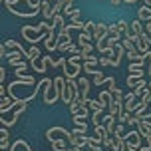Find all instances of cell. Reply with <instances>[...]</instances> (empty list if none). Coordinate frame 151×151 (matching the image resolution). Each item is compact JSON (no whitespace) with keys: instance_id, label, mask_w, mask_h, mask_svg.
<instances>
[{"instance_id":"cell-1","label":"cell","mask_w":151,"mask_h":151,"mask_svg":"<svg viewBox=\"0 0 151 151\" xmlns=\"http://www.w3.org/2000/svg\"><path fill=\"white\" fill-rule=\"evenodd\" d=\"M4 6L16 16H22V18H32L38 12H42V4L40 2H30V0H0Z\"/></svg>"},{"instance_id":"cell-2","label":"cell","mask_w":151,"mask_h":151,"mask_svg":"<svg viewBox=\"0 0 151 151\" xmlns=\"http://www.w3.org/2000/svg\"><path fill=\"white\" fill-rule=\"evenodd\" d=\"M40 83H42V90H44V104H48V106L56 104V101L60 99V93H58L56 86H54V80H50V78H44Z\"/></svg>"},{"instance_id":"cell-3","label":"cell","mask_w":151,"mask_h":151,"mask_svg":"<svg viewBox=\"0 0 151 151\" xmlns=\"http://www.w3.org/2000/svg\"><path fill=\"white\" fill-rule=\"evenodd\" d=\"M22 38H24V40H28L32 46H36L40 40H46L48 34H42L38 26H22Z\"/></svg>"},{"instance_id":"cell-4","label":"cell","mask_w":151,"mask_h":151,"mask_svg":"<svg viewBox=\"0 0 151 151\" xmlns=\"http://www.w3.org/2000/svg\"><path fill=\"white\" fill-rule=\"evenodd\" d=\"M123 139H125V145H127L129 151H135L141 147V133L137 131V129H131V131H127L125 135H123Z\"/></svg>"},{"instance_id":"cell-5","label":"cell","mask_w":151,"mask_h":151,"mask_svg":"<svg viewBox=\"0 0 151 151\" xmlns=\"http://www.w3.org/2000/svg\"><path fill=\"white\" fill-rule=\"evenodd\" d=\"M70 131H66L64 127H52L46 131V139L48 141H54V139H68Z\"/></svg>"},{"instance_id":"cell-6","label":"cell","mask_w":151,"mask_h":151,"mask_svg":"<svg viewBox=\"0 0 151 151\" xmlns=\"http://www.w3.org/2000/svg\"><path fill=\"white\" fill-rule=\"evenodd\" d=\"M62 70H64L66 80H76L78 74H80V70H83V66H82V64H66Z\"/></svg>"},{"instance_id":"cell-7","label":"cell","mask_w":151,"mask_h":151,"mask_svg":"<svg viewBox=\"0 0 151 151\" xmlns=\"http://www.w3.org/2000/svg\"><path fill=\"white\" fill-rule=\"evenodd\" d=\"M143 64L145 62H129V76H135V78H143Z\"/></svg>"},{"instance_id":"cell-8","label":"cell","mask_w":151,"mask_h":151,"mask_svg":"<svg viewBox=\"0 0 151 151\" xmlns=\"http://www.w3.org/2000/svg\"><path fill=\"white\" fill-rule=\"evenodd\" d=\"M68 141L72 143V147H86V145H88V137L76 135L74 131H70V137H68Z\"/></svg>"},{"instance_id":"cell-9","label":"cell","mask_w":151,"mask_h":151,"mask_svg":"<svg viewBox=\"0 0 151 151\" xmlns=\"http://www.w3.org/2000/svg\"><path fill=\"white\" fill-rule=\"evenodd\" d=\"M107 28L109 26H106L104 22H96V32H93V40H101V38H107Z\"/></svg>"},{"instance_id":"cell-10","label":"cell","mask_w":151,"mask_h":151,"mask_svg":"<svg viewBox=\"0 0 151 151\" xmlns=\"http://www.w3.org/2000/svg\"><path fill=\"white\" fill-rule=\"evenodd\" d=\"M78 83H80L82 99H90V98H88V93H90V88L93 86V83H90V80H88V78H80V80H78Z\"/></svg>"},{"instance_id":"cell-11","label":"cell","mask_w":151,"mask_h":151,"mask_svg":"<svg viewBox=\"0 0 151 151\" xmlns=\"http://www.w3.org/2000/svg\"><path fill=\"white\" fill-rule=\"evenodd\" d=\"M14 106H16V99H12L10 96H4V98H2V104H0V111L6 113V111H10Z\"/></svg>"},{"instance_id":"cell-12","label":"cell","mask_w":151,"mask_h":151,"mask_svg":"<svg viewBox=\"0 0 151 151\" xmlns=\"http://www.w3.org/2000/svg\"><path fill=\"white\" fill-rule=\"evenodd\" d=\"M137 131L141 133V137H145V139H147V137L151 135V125L145 119H139V123H137Z\"/></svg>"},{"instance_id":"cell-13","label":"cell","mask_w":151,"mask_h":151,"mask_svg":"<svg viewBox=\"0 0 151 151\" xmlns=\"http://www.w3.org/2000/svg\"><path fill=\"white\" fill-rule=\"evenodd\" d=\"M98 99L101 101V106L106 107V106H109V104L113 101V93L109 90H101V91H99V98Z\"/></svg>"},{"instance_id":"cell-14","label":"cell","mask_w":151,"mask_h":151,"mask_svg":"<svg viewBox=\"0 0 151 151\" xmlns=\"http://www.w3.org/2000/svg\"><path fill=\"white\" fill-rule=\"evenodd\" d=\"M54 147V151H68V139H54V141H50Z\"/></svg>"},{"instance_id":"cell-15","label":"cell","mask_w":151,"mask_h":151,"mask_svg":"<svg viewBox=\"0 0 151 151\" xmlns=\"http://www.w3.org/2000/svg\"><path fill=\"white\" fill-rule=\"evenodd\" d=\"M115 121H117L115 115H106V129H107V133H109V135L115 133Z\"/></svg>"},{"instance_id":"cell-16","label":"cell","mask_w":151,"mask_h":151,"mask_svg":"<svg viewBox=\"0 0 151 151\" xmlns=\"http://www.w3.org/2000/svg\"><path fill=\"white\" fill-rule=\"evenodd\" d=\"M129 30L133 32L137 38L141 36V34H145V30H143V26H141V20H133V22L129 24Z\"/></svg>"},{"instance_id":"cell-17","label":"cell","mask_w":151,"mask_h":151,"mask_svg":"<svg viewBox=\"0 0 151 151\" xmlns=\"http://www.w3.org/2000/svg\"><path fill=\"white\" fill-rule=\"evenodd\" d=\"M115 26H117V30H119L121 38H125L129 34V22H127V20H117V22H115Z\"/></svg>"},{"instance_id":"cell-18","label":"cell","mask_w":151,"mask_h":151,"mask_svg":"<svg viewBox=\"0 0 151 151\" xmlns=\"http://www.w3.org/2000/svg\"><path fill=\"white\" fill-rule=\"evenodd\" d=\"M151 18V10L147 6H139V10H137V20H141V22H147V20H149Z\"/></svg>"},{"instance_id":"cell-19","label":"cell","mask_w":151,"mask_h":151,"mask_svg":"<svg viewBox=\"0 0 151 151\" xmlns=\"http://www.w3.org/2000/svg\"><path fill=\"white\" fill-rule=\"evenodd\" d=\"M30 64H32V70H36L38 74H44L46 70H48V66L44 64V60H42V58H38V60L30 62Z\"/></svg>"},{"instance_id":"cell-20","label":"cell","mask_w":151,"mask_h":151,"mask_svg":"<svg viewBox=\"0 0 151 151\" xmlns=\"http://www.w3.org/2000/svg\"><path fill=\"white\" fill-rule=\"evenodd\" d=\"M40 56H42L40 48H38V46H32L30 50H28V56H26V60H28V62H34V60H38Z\"/></svg>"},{"instance_id":"cell-21","label":"cell","mask_w":151,"mask_h":151,"mask_svg":"<svg viewBox=\"0 0 151 151\" xmlns=\"http://www.w3.org/2000/svg\"><path fill=\"white\" fill-rule=\"evenodd\" d=\"M10 151H32V149H30V145L26 143L24 139H18V141L12 145V149H10Z\"/></svg>"},{"instance_id":"cell-22","label":"cell","mask_w":151,"mask_h":151,"mask_svg":"<svg viewBox=\"0 0 151 151\" xmlns=\"http://www.w3.org/2000/svg\"><path fill=\"white\" fill-rule=\"evenodd\" d=\"M90 40H93V36H91V34H88V32H80V36H78V46L82 48V46L90 44Z\"/></svg>"},{"instance_id":"cell-23","label":"cell","mask_w":151,"mask_h":151,"mask_svg":"<svg viewBox=\"0 0 151 151\" xmlns=\"http://www.w3.org/2000/svg\"><path fill=\"white\" fill-rule=\"evenodd\" d=\"M88 106H90V109L93 113H101V111H104V106H101V101H99V99H90V101H88Z\"/></svg>"},{"instance_id":"cell-24","label":"cell","mask_w":151,"mask_h":151,"mask_svg":"<svg viewBox=\"0 0 151 151\" xmlns=\"http://www.w3.org/2000/svg\"><path fill=\"white\" fill-rule=\"evenodd\" d=\"M6 48H12V50H18V52H22L24 56H28V50H24L22 46L18 44L16 40H6Z\"/></svg>"},{"instance_id":"cell-25","label":"cell","mask_w":151,"mask_h":151,"mask_svg":"<svg viewBox=\"0 0 151 151\" xmlns=\"http://www.w3.org/2000/svg\"><path fill=\"white\" fill-rule=\"evenodd\" d=\"M76 127H88V115H74L72 117Z\"/></svg>"},{"instance_id":"cell-26","label":"cell","mask_w":151,"mask_h":151,"mask_svg":"<svg viewBox=\"0 0 151 151\" xmlns=\"http://www.w3.org/2000/svg\"><path fill=\"white\" fill-rule=\"evenodd\" d=\"M93 133H96V137H99V139H106V137H109V133H107L106 125H96Z\"/></svg>"},{"instance_id":"cell-27","label":"cell","mask_w":151,"mask_h":151,"mask_svg":"<svg viewBox=\"0 0 151 151\" xmlns=\"http://www.w3.org/2000/svg\"><path fill=\"white\" fill-rule=\"evenodd\" d=\"M106 82V78H104V72H101V70H98V72H96V74H93V86H101V83Z\"/></svg>"},{"instance_id":"cell-28","label":"cell","mask_w":151,"mask_h":151,"mask_svg":"<svg viewBox=\"0 0 151 151\" xmlns=\"http://www.w3.org/2000/svg\"><path fill=\"white\" fill-rule=\"evenodd\" d=\"M91 121H93V125H106V115L93 113V115H91Z\"/></svg>"},{"instance_id":"cell-29","label":"cell","mask_w":151,"mask_h":151,"mask_svg":"<svg viewBox=\"0 0 151 151\" xmlns=\"http://www.w3.org/2000/svg\"><path fill=\"white\" fill-rule=\"evenodd\" d=\"M121 46L125 48V52H131V50H135V48H137L135 42H133V40H127V38H123V40H121Z\"/></svg>"},{"instance_id":"cell-30","label":"cell","mask_w":151,"mask_h":151,"mask_svg":"<svg viewBox=\"0 0 151 151\" xmlns=\"http://www.w3.org/2000/svg\"><path fill=\"white\" fill-rule=\"evenodd\" d=\"M141 80H143V78H135V76H129V78H127V82H125V83H127L129 88H131V91H133V90L137 88V83L141 82Z\"/></svg>"},{"instance_id":"cell-31","label":"cell","mask_w":151,"mask_h":151,"mask_svg":"<svg viewBox=\"0 0 151 151\" xmlns=\"http://www.w3.org/2000/svg\"><path fill=\"white\" fill-rule=\"evenodd\" d=\"M8 64H10L12 68H20V66H24L26 62H24V56H18V58H12V60H8Z\"/></svg>"},{"instance_id":"cell-32","label":"cell","mask_w":151,"mask_h":151,"mask_svg":"<svg viewBox=\"0 0 151 151\" xmlns=\"http://www.w3.org/2000/svg\"><path fill=\"white\" fill-rule=\"evenodd\" d=\"M131 115H133V113H129V111H123L119 115V117H117V123H125V121L129 119V117H131Z\"/></svg>"},{"instance_id":"cell-33","label":"cell","mask_w":151,"mask_h":151,"mask_svg":"<svg viewBox=\"0 0 151 151\" xmlns=\"http://www.w3.org/2000/svg\"><path fill=\"white\" fill-rule=\"evenodd\" d=\"M80 50H82V56H88V54L93 52V46H91V44H86V46H82Z\"/></svg>"},{"instance_id":"cell-34","label":"cell","mask_w":151,"mask_h":151,"mask_svg":"<svg viewBox=\"0 0 151 151\" xmlns=\"http://www.w3.org/2000/svg\"><path fill=\"white\" fill-rule=\"evenodd\" d=\"M74 133H76V135H82V137H88V135H86V133H88V127H76Z\"/></svg>"},{"instance_id":"cell-35","label":"cell","mask_w":151,"mask_h":151,"mask_svg":"<svg viewBox=\"0 0 151 151\" xmlns=\"http://www.w3.org/2000/svg\"><path fill=\"white\" fill-rule=\"evenodd\" d=\"M99 64H101V66H111V60H109V56H101V58H99Z\"/></svg>"},{"instance_id":"cell-36","label":"cell","mask_w":151,"mask_h":151,"mask_svg":"<svg viewBox=\"0 0 151 151\" xmlns=\"http://www.w3.org/2000/svg\"><path fill=\"white\" fill-rule=\"evenodd\" d=\"M113 135H125L123 133V123H117V127H115V133Z\"/></svg>"},{"instance_id":"cell-37","label":"cell","mask_w":151,"mask_h":151,"mask_svg":"<svg viewBox=\"0 0 151 151\" xmlns=\"http://www.w3.org/2000/svg\"><path fill=\"white\" fill-rule=\"evenodd\" d=\"M4 80H6V68H0V83L4 86Z\"/></svg>"},{"instance_id":"cell-38","label":"cell","mask_w":151,"mask_h":151,"mask_svg":"<svg viewBox=\"0 0 151 151\" xmlns=\"http://www.w3.org/2000/svg\"><path fill=\"white\" fill-rule=\"evenodd\" d=\"M113 83H115V80H113V78H106L104 86H107V88H109V86H113Z\"/></svg>"},{"instance_id":"cell-39","label":"cell","mask_w":151,"mask_h":151,"mask_svg":"<svg viewBox=\"0 0 151 151\" xmlns=\"http://www.w3.org/2000/svg\"><path fill=\"white\" fill-rule=\"evenodd\" d=\"M121 4H125V0H111V6H121Z\"/></svg>"},{"instance_id":"cell-40","label":"cell","mask_w":151,"mask_h":151,"mask_svg":"<svg viewBox=\"0 0 151 151\" xmlns=\"http://www.w3.org/2000/svg\"><path fill=\"white\" fill-rule=\"evenodd\" d=\"M137 151H151V145H149V143H147V145H141Z\"/></svg>"},{"instance_id":"cell-41","label":"cell","mask_w":151,"mask_h":151,"mask_svg":"<svg viewBox=\"0 0 151 151\" xmlns=\"http://www.w3.org/2000/svg\"><path fill=\"white\" fill-rule=\"evenodd\" d=\"M0 96H2V98L6 96V86H0Z\"/></svg>"},{"instance_id":"cell-42","label":"cell","mask_w":151,"mask_h":151,"mask_svg":"<svg viewBox=\"0 0 151 151\" xmlns=\"http://www.w3.org/2000/svg\"><path fill=\"white\" fill-rule=\"evenodd\" d=\"M143 119H145V121H147V123H149V125H151V113H147V115H145Z\"/></svg>"},{"instance_id":"cell-43","label":"cell","mask_w":151,"mask_h":151,"mask_svg":"<svg viewBox=\"0 0 151 151\" xmlns=\"http://www.w3.org/2000/svg\"><path fill=\"white\" fill-rule=\"evenodd\" d=\"M143 2H145V6H147V8L151 10V0H143Z\"/></svg>"},{"instance_id":"cell-44","label":"cell","mask_w":151,"mask_h":151,"mask_svg":"<svg viewBox=\"0 0 151 151\" xmlns=\"http://www.w3.org/2000/svg\"><path fill=\"white\" fill-rule=\"evenodd\" d=\"M135 2H139V0H125V4H135Z\"/></svg>"},{"instance_id":"cell-45","label":"cell","mask_w":151,"mask_h":151,"mask_svg":"<svg viewBox=\"0 0 151 151\" xmlns=\"http://www.w3.org/2000/svg\"><path fill=\"white\" fill-rule=\"evenodd\" d=\"M82 147H72V149H68V151H80Z\"/></svg>"},{"instance_id":"cell-46","label":"cell","mask_w":151,"mask_h":151,"mask_svg":"<svg viewBox=\"0 0 151 151\" xmlns=\"http://www.w3.org/2000/svg\"><path fill=\"white\" fill-rule=\"evenodd\" d=\"M91 151H106V149H101V147H93Z\"/></svg>"},{"instance_id":"cell-47","label":"cell","mask_w":151,"mask_h":151,"mask_svg":"<svg viewBox=\"0 0 151 151\" xmlns=\"http://www.w3.org/2000/svg\"><path fill=\"white\" fill-rule=\"evenodd\" d=\"M147 143H149V145H151V135H149V137H147Z\"/></svg>"},{"instance_id":"cell-48","label":"cell","mask_w":151,"mask_h":151,"mask_svg":"<svg viewBox=\"0 0 151 151\" xmlns=\"http://www.w3.org/2000/svg\"><path fill=\"white\" fill-rule=\"evenodd\" d=\"M149 78H151V72H149ZM149 90H151V82H149Z\"/></svg>"},{"instance_id":"cell-49","label":"cell","mask_w":151,"mask_h":151,"mask_svg":"<svg viewBox=\"0 0 151 151\" xmlns=\"http://www.w3.org/2000/svg\"><path fill=\"white\" fill-rule=\"evenodd\" d=\"M106 151H111V149H106Z\"/></svg>"},{"instance_id":"cell-50","label":"cell","mask_w":151,"mask_h":151,"mask_svg":"<svg viewBox=\"0 0 151 151\" xmlns=\"http://www.w3.org/2000/svg\"><path fill=\"white\" fill-rule=\"evenodd\" d=\"M149 104H151V99H149Z\"/></svg>"},{"instance_id":"cell-51","label":"cell","mask_w":151,"mask_h":151,"mask_svg":"<svg viewBox=\"0 0 151 151\" xmlns=\"http://www.w3.org/2000/svg\"><path fill=\"white\" fill-rule=\"evenodd\" d=\"M50 2H52V0H50Z\"/></svg>"},{"instance_id":"cell-52","label":"cell","mask_w":151,"mask_h":151,"mask_svg":"<svg viewBox=\"0 0 151 151\" xmlns=\"http://www.w3.org/2000/svg\"><path fill=\"white\" fill-rule=\"evenodd\" d=\"M135 151H137V149H135Z\"/></svg>"}]
</instances>
